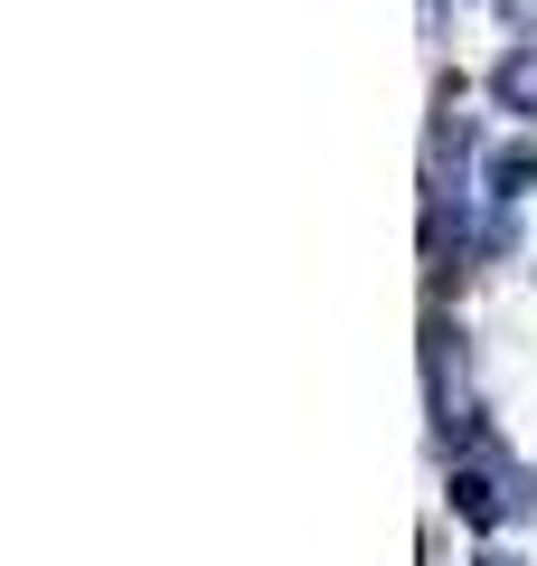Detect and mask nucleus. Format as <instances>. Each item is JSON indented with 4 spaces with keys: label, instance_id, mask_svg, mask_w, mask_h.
<instances>
[{
    "label": "nucleus",
    "instance_id": "obj_2",
    "mask_svg": "<svg viewBox=\"0 0 537 566\" xmlns=\"http://www.w3.org/2000/svg\"><path fill=\"white\" fill-rule=\"evenodd\" d=\"M528 189H537V142H499L491 161H481V199H491V218H509Z\"/></svg>",
    "mask_w": 537,
    "mask_h": 566
},
{
    "label": "nucleus",
    "instance_id": "obj_4",
    "mask_svg": "<svg viewBox=\"0 0 537 566\" xmlns=\"http://www.w3.org/2000/svg\"><path fill=\"white\" fill-rule=\"evenodd\" d=\"M509 10V29H537V0H499Z\"/></svg>",
    "mask_w": 537,
    "mask_h": 566
},
{
    "label": "nucleus",
    "instance_id": "obj_3",
    "mask_svg": "<svg viewBox=\"0 0 537 566\" xmlns=\"http://www.w3.org/2000/svg\"><path fill=\"white\" fill-rule=\"evenodd\" d=\"M491 104H499V114H528V123H537V39L509 48V57L491 66Z\"/></svg>",
    "mask_w": 537,
    "mask_h": 566
},
{
    "label": "nucleus",
    "instance_id": "obj_5",
    "mask_svg": "<svg viewBox=\"0 0 537 566\" xmlns=\"http://www.w3.org/2000/svg\"><path fill=\"white\" fill-rule=\"evenodd\" d=\"M481 566H518V557H499V547H491V557H481Z\"/></svg>",
    "mask_w": 537,
    "mask_h": 566
},
{
    "label": "nucleus",
    "instance_id": "obj_1",
    "mask_svg": "<svg viewBox=\"0 0 537 566\" xmlns=\"http://www.w3.org/2000/svg\"><path fill=\"white\" fill-rule=\"evenodd\" d=\"M443 491H453V520L481 528V538H499V528H518L537 510V472L518 463L499 434H472V444L453 453V472H443Z\"/></svg>",
    "mask_w": 537,
    "mask_h": 566
}]
</instances>
